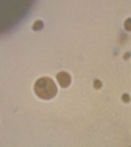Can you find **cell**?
<instances>
[{
  "label": "cell",
  "mask_w": 131,
  "mask_h": 147,
  "mask_svg": "<svg viewBox=\"0 0 131 147\" xmlns=\"http://www.w3.org/2000/svg\"><path fill=\"white\" fill-rule=\"evenodd\" d=\"M102 84L99 80H96L94 82V86L95 89H99L101 88Z\"/></svg>",
  "instance_id": "277c9868"
},
{
  "label": "cell",
  "mask_w": 131,
  "mask_h": 147,
  "mask_svg": "<svg viewBox=\"0 0 131 147\" xmlns=\"http://www.w3.org/2000/svg\"><path fill=\"white\" fill-rule=\"evenodd\" d=\"M57 79L60 86L63 88L68 87L71 83V77L66 72H61L58 74Z\"/></svg>",
  "instance_id": "7a4b0ae2"
},
{
  "label": "cell",
  "mask_w": 131,
  "mask_h": 147,
  "mask_svg": "<svg viewBox=\"0 0 131 147\" xmlns=\"http://www.w3.org/2000/svg\"><path fill=\"white\" fill-rule=\"evenodd\" d=\"M43 22L42 21H38L34 23V25L33 26V29L34 30H38L41 29L43 27Z\"/></svg>",
  "instance_id": "3957f363"
},
{
  "label": "cell",
  "mask_w": 131,
  "mask_h": 147,
  "mask_svg": "<svg viewBox=\"0 0 131 147\" xmlns=\"http://www.w3.org/2000/svg\"><path fill=\"white\" fill-rule=\"evenodd\" d=\"M129 57H130V54L129 53H126L125 55H124V59L126 60V59H128L129 58Z\"/></svg>",
  "instance_id": "52a82bcc"
},
{
  "label": "cell",
  "mask_w": 131,
  "mask_h": 147,
  "mask_svg": "<svg viewBox=\"0 0 131 147\" xmlns=\"http://www.w3.org/2000/svg\"><path fill=\"white\" fill-rule=\"evenodd\" d=\"M122 100L125 103H128L130 101V96L127 94H124L122 95Z\"/></svg>",
  "instance_id": "5b68a950"
},
{
  "label": "cell",
  "mask_w": 131,
  "mask_h": 147,
  "mask_svg": "<svg viewBox=\"0 0 131 147\" xmlns=\"http://www.w3.org/2000/svg\"><path fill=\"white\" fill-rule=\"evenodd\" d=\"M125 27L126 29L130 31L131 30V22L130 21H127L125 23Z\"/></svg>",
  "instance_id": "8992f818"
},
{
  "label": "cell",
  "mask_w": 131,
  "mask_h": 147,
  "mask_svg": "<svg viewBox=\"0 0 131 147\" xmlns=\"http://www.w3.org/2000/svg\"><path fill=\"white\" fill-rule=\"evenodd\" d=\"M36 94L41 99L49 100L57 94V88L53 80L47 77L40 78L34 86Z\"/></svg>",
  "instance_id": "6da1fadb"
}]
</instances>
